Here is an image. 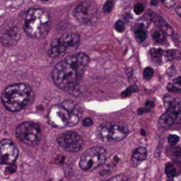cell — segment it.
<instances>
[{"label": "cell", "instance_id": "obj_1", "mask_svg": "<svg viewBox=\"0 0 181 181\" xmlns=\"http://www.w3.org/2000/svg\"><path fill=\"white\" fill-rule=\"evenodd\" d=\"M89 63L87 54L75 53L56 64L51 76L54 83L66 92H73L78 88Z\"/></svg>", "mask_w": 181, "mask_h": 181}, {"label": "cell", "instance_id": "obj_2", "mask_svg": "<svg viewBox=\"0 0 181 181\" xmlns=\"http://www.w3.org/2000/svg\"><path fill=\"white\" fill-rule=\"evenodd\" d=\"M82 117V110L74 101L65 100L49 111L48 121L55 128H64L77 125Z\"/></svg>", "mask_w": 181, "mask_h": 181}, {"label": "cell", "instance_id": "obj_3", "mask_svg": "<svg viewBox=\"0 0 181 181\" xmlns=\"http://www.w3.org/2000/svg\"><path fill=\"white\" fill-rule=\"evenodd\" d=\"M34 92L28 84L17 83L8 86L2 94V104L6 110L19 111L30 104L34 99Z\"/></svg>", "mask_w": 181, "mask_h": 181}, {"label": "cell", "instance_id": "obj_4", "mask_svg": "<svg viewBox=\"0 0 181 181\" xmlns=\"http://www.w3.org/2000/svg\"><path fill=\"white\" fill-rule=\"evenodd\" d=\"M51 26V16L41 8H31L25 16L24 30L27 35L34 39L45 37Z\"/></svg>", "mask_w": 181, "mask_h": 181}, {"label": "cell", "instance_id": "obj_5", "mask_svg": "<svg viewBox=\"0 0 181 181\" xmlns=\"http://www.w3.org/2000/svg\"><path fill=\"white\" fill-rule=\"evenodd\" d=\"M80 35L75 33L61 35L51 42L48 52L49 56L52 59H58L64 55L73 52L80 45Z\"/></svg>", "mask_w": 181, "mask_h": 181}, {"label": "cell", "instance_id": "obj_6", "mask_svg": "<svg viewBox=\"0 0 181 181\" xmlns=\"http://www.w3.org/2000/svg\"><path fill=\"white\" fill-rule=\"evenodd\" d=\"M107 151L104 148L95 146L88 148L80 159V167L83 170H94L106 162Z\"/></svg>", "mask_w": 181, "mask_h": 181}, {"label": "cell", "instance_id": "obj_7", "mask_svg": "<svg viewBox=\"0 0 181 181\" xmlns=\"http://www.w3.org/2000/svg\"><path fill=\"white\" fill-rule=\"evenodd\" d=\"M128 135V127L123 123H104L98 129V137L103 141H119Z\"/></svg>", "mask_w": 181, "mask_h": 181}, {"label": "cell", "instance_id": "obj_8", "mask_svg": "<svg viewBox=\"0 0 181 181\" xmlns=\"http://www.w3.org/2000/svg\"><path fill=\"white\" fill-rule=\"evenodd\" d=\"M15 133L18 139L28 146H35L41 140V128L34 122L21 123L17 126Z\"/></svg>", "mask_w": 181, "mask_h": 181}, {"label": "cell", "instance_id": "obj_9", "mask_svg": "<svg viewBox=\"0 0 181 181\" xmlns=\"http://www.w3.org/2000/svg\"><path fill=\"white\" fill-rule=\"evenodd\" d=\"M57 142L64 150L70 153H75L82 149L84 144L83 139L75 132H66L57 138Z\"/></svg>", "mask_w": 181, "mask_h": 181}, {"label": "cell", "instance_id": "obj_10", "mask_svg": "<svg viewBox=\"0 0 181 181\" xmlns=\"http://www.w3.org/2000/svg\"><path fill=\"white\" fill-rule=\"evenodd\" d=\"M73 15L76 20L82 23H92L95 20L97 15L96 7L90 2L84 1L74 8Z\"/></svg>", "mask_w": 181, "mask_h": 181}, {"label": "cell", "instance_id": "obj_11", "mask_svg": "<svg viewBox=\"0 0 181 181\" xmlns=\"http://www.w3.org/2000/svg\"><path fill=\"white\" fill-rule=\"evenodd\" d=\"M159 124L164 128L170 127L176 124H181V101L175 103L167 109V111L160 117Z\"/></svg>", "mask_w": 181, "mask_h": 181}, {"label": "cell", "instance_id": "obj_12", "mask_svg": "<svg viewBox=\"0 0 181 181\" xmlns=\"http://www.w3.org/2000/svg\"><path fill=\"white\" fill-rule=\"evenodd\" d=\"M0 149L2 164H12L16 161L19 151L12 140L9 139L2 140Z\"/></svg>", "mask_w": 181, "mask_h": 181}, {"label": "cell", "instance_id": "obj_13", "mask_svg": "<svg viewBox=\"0 0 181 181\" xmlns=\"http://www.w3.org/2000/svg\"><path fill=\"white\" fill-rule=\"evenodd\" d=\"M148 16L150 19V20H151L152 22L154 24H156L158 28H159V29L162 30L165 35H173V29H172V28L164 20L163 18L160 17L156 12H154L153 11H149V12H148Z\"/></svg>", "mask_w": 181, "mask_h": 181}, {"label": "cell", "instance_id": "obj_14", "mask_svg": "<svg viewBox=\"0 0 181 181\" xmlns=\"http://www.w3.org/2000/svg\"><path fill=\"white\" fill-rule=\"evenodd\" d=\"M20 38V32L16 27H11L3 33L2 35V43L6 47L14 45Z\"/></svg>", "mask_w": 181, "mask_h": 181}, {"label": "cell", "instance_id": "obj_15", "mask_svg": "<svg viewBox=\"0 0 181 181\" xmlns=\"http://www.w3.org/2000/svg\"><path fill=\"white\" fill-rule=\"evenodd\" d=\"M147 149L143 147H139L135 149V151L133 154L132 157V165L136 166L140 164V162L144 161L147 158Z\"/></svg>", "mask_w": 181, "mask_h": 181}, {"label": "cell", "instance_id": "obj_16", "mask_svg": "<svg viewBox=\"0 0 181 181\" xmlns=\"http://www.w3.org/2000/svg\"><path fill=\"white\" fill-rule=\"evenodd\" d=\"M135 35L136 40L139 42H142L147 38V29L145 25L143 23H137L134 28Z\"/></svg>", "mask_w": 181, "mask_h": 181}, {"label": "cell", "instance_id": "obj_17", "mask_svg": "<svg viewBox=\"0 0 181 181\" xmlns=\"http://www.w3.org/2000/svg\"><path fill=\"white\" fill-rule=\"evenodd\" d=\"M150 55H151L152 59L157 61H161L163 58H164V51L161 49H156V48H152L150 50Z\"/></svg>", "mask_w": 181, "mask_h": 181}, {"label": "cell", "instance_id": "obj_18", "mask_svg": "<svg viewBox=\"0 0 181 181\" xmlns=\"http://www.w3.org/2000/svg\"><path fill=\"white\" fill-rule=\"evenodd\" d=\"M152 37L154 39V41H156L157 42H163L165 40L166 35L164 34L162 30H156L153 32L152 34Z\"/></svg>", "mask_w": 181, "mask_h": 181}, {"label": "cell", "instance_id": "obj_19", "mask_svg": "<svg viewBox=\"0 0 181 181\" xmlns=\"http://www.w3.org/2000/svg\"><path fill=\"white\" fill-rule=\"evenodd\" d=\"M165 173L169 178H174L177 175L175 166L171 164H167L165 166Z\"/></svg>", "mask_w": 181, "mask_h": 181}, {"label": "cell", "instance_id": "obj_20", "mask_svg": "<svg viewBox=\"0 0 181 181\" xmlns=\"http://www.w3.org/2000/svg\"><path fill=\"white\" fill-rule=\"evenodd\" d=\"M136 92H138V88H137L136 85H134V86H131L128 88H126L125 91H123L121 95H122L123 97H128L132 94L136 93Z\"/></svg>", "mask_w": 181, "mask_h": 181}, {"label": "cell", "instance_id": "obj_21", "mask_svg": "<svg viewBox=\"0 0 181 181\" xmlns=\"http://www.w3.org/2000/svg\"><path fill=\"white\" fill-rule=\"evenodd\" d=\"M113 6H114V1L113 0H107L106 3L104 6V12L108 13L111 12V10L113 9Z\"/></svg>", "mask_w": 181, "mask_h": 181}, {"label": "cell", "instance_id": "obj_22", "mask_svg": "<svg viewBox=\"0 0 181 181\" xmlns=\"http://www.w3.org/2000/svg\"><path fill=\"white\" fill-rule=\"evenodd\" d=\"M104 181H128V177L125 174H119V175L115 176L113 178H111L110 179L108 180H104Z\"/></svg>", "mask_w": 181, "mask_h": 181}, {"label": "cell", "instance_id": "obj_23", "mask_svg": "<svg viewBox=\"0 0 181 181\" xmlns=\"http://www.w3.org/2000/svg\"><path fill=\"white\" fill-rule=\"evenodd\" d=\"M134 11L137 15H140L144 11V6L141 3H136L134 6Z\"/></svg>", "mask_w": 181, "mask_h": 181}, {"label": "cell", "instance_id": "obj_24", "mask_svg": "<svg viewBox=\"0 0 181 181\" xmlns=\"http://www.w3.org/2000/svg\"><path fill=\"white\" fill-rule=\"evenodd\" d=\"M179 137L178 135H170L168 136V141H169V143L171 146L176 145L179 142Z\"/></svg>", "mask_w": 181, "mask_h": 181}, {"label": "cell", "instance_id": "obj_25", "mask_svg": "<svg viewBox=\"0 0 181 181\" xmlns=\"http://www.w3.org/2000/svg\"><path fill=\"white\" fill-rule=\"evenodd\" d=\"M114 28L115 29L117 30V32H123L125 30V28H126V25H125V22L123 20H117V22L114 25Z\"/></svg>", "mask_w": 181, "mask_h": 181}, {"label": "cell", "instance_id": "obj_26", "mask_svg": "<svg viewBox=\"0 0 181 181\" xmlns=\"http://www.w3.org/2000/svg\"><path fill=\"white\" fill-rule=\"evenodd\" d=\"M154 74V70L151 67H147L143 71V77L145 79H150Z\"/></svg>", "mask_w": 181, "mask_h": 181}, {"label": "cell", "instance_id": "obj_27", "mask_svg": "<svg viewBox=\"0 0 181 181\" xmlns=\"http://www.w3.org/2000/svg\"><path fill=\"white\" fill-rule=\"evenodd\" d=\"M167 89L170 92H179L180 91V89L178 88L177 86H175L174 84H172V83H169L167 85Z\"/></svg>", "mask_w": 181, "mask_h": 181}, {"label": "cell", "instance_id": "obj_28", "mask_svg": "<svg viewBox=\"0 0 181 181\" xmlns=\"http://www.w3.org/2000/svg\"><path fill=\"white\" fill-rule=\"evenodd\" d=\"M166 7H172L175 6L177 0H161Z\"/></svg>", "mask_w": 181, "mask_h": 181}, {"label": "cell", "instance_id": "obj_29", "mask_svg": "<svg viewBox=\"0 0 181 181\" xmlns=\"http://www.w3.org/2000/svg\"><path fill=\"white\" fill-rule=\"evenodd\" d=\"M154 106H155V104H154V102L153 101H147L146 104H145V108H146L147 111H150L151 109L154 108Z\"/></svg>", "mask_w": 181, "mask_h": 181}, {"label": "cell", "instance_id": "obj_30", "mask_svg": "<svg viewBox=\"0 0 181 181\" xmlns=\"http://www.w3.org/2000/svg\"><path fill=\"white\" fill-rule=\"evenodd\" d=\"M93 125V120L90 117H87L83 120V126H90Z\"/></svg>", "mask_w": 181, "mask_h": 181}, {"label": "cell", "instance_id": "obj_31", "mask_svg": "<svg viewBox=\"0 0 181 181\" xmlns=\"http://www.w3.org/2000/svg\"><path fill=\"white\" fill-rule=\"evenodd\" d=\"M173 83H174V85L177 86V87H181V76L177 77L176 79H174L173 80Z\"/></svg>", "mask_w": 181, "mask_h": 181}, {"label": "cell", "instance_id": "obj_32", "mask_svg": "<svg viewBox=\"0 0 181 181\" xmlns=\"http://www.w3.org/2000/svg\"><path fill=\"white\" fill-rule=\"evenodd\" d=\"M173 154L175 155V157H181V148H175L174 151H173Z\"/></svg>", "mask_w": 181, "mask_h": 181}, {"label": "cell", "instance_id": "obj_33", "mask_svg": "<svg viewBox=\"0 0 181 181\" xmlns=\"http://www.w3.org/2000/svg\"><path fill=\"white\" fill-rule=\"evenodd\" d=\"M126 74H127V76H129V78L133 77V70H132V68H127L126 69Z\"/></svg>", "mask_w": 181, "mask_h": 181}, {"label": "cell", "instance_id": "obj_34", "mask_svg": "<svg viewBox=\"0 0 181 181\" xmlns=\"http://www.w3.org/2000/svg\"><path fill=\"white\" fill-rule=\"evenodd\" d=\"M176 12H177V13H178V15L181 18V6L178 7V8L176 9Z\"/></svg>", "mask_w": 181, "mask_h": 181}, {"label": "cell", "instance_id": "obj_35", "mask_svg": "<svg viewBox=\"0 0 181 181\" xmlns=\"http://www.w3.org/2000/svg\"><path fill=\"white\" fill-rule=\"evenodd\" d=\"M143 113H144V109L140 108V109L138 110V114H139V115H142Z\"/></svg>", "mask_w": 181, "mask_h": 181}, {"label": "cell", "instance_id": "obj_36", "mask_svg": "<svg viewBox=\"0 0 181 181\" xmlns=\"http://www.w3.org/2000/svg\"><path fill=\"white\" fill-rule=\"evenodd\" d=\"M152 6H157V0H151Z\"/></svg>", "mask_w": 181, "mask_h": 181}, {"label": "cell", "instance_id": "obj_37", "mask_svg": "<svg viewBox=\"0 0 181 181\" xmlns=\"http://www.w3.org/2000/svg\"><path fill=\"white\" fill-rule=\"evenodd\" d=\"M42 1H48V0H42Z\"/></svg>", "mask_w": 181, "mask_h": 181}]
</instances>
